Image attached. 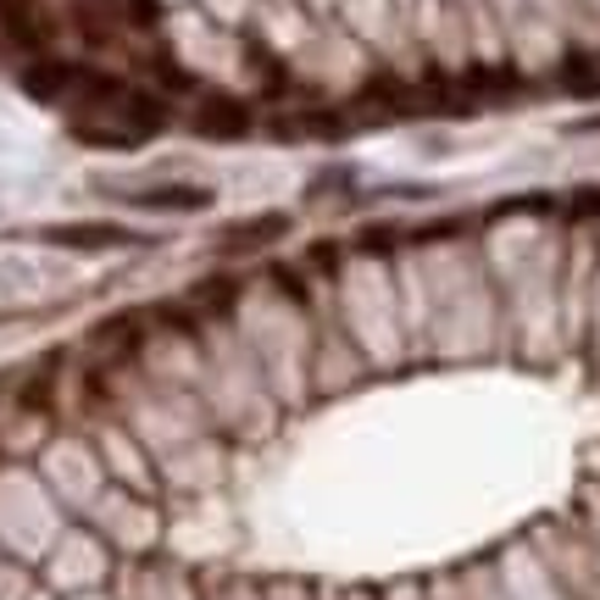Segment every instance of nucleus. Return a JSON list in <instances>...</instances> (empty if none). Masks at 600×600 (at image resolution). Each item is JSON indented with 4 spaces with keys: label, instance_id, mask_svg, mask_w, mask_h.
<instances>
[{
    "label": "nucleus",
    "instance_id": "f257e3e1",
    "mask_svg": "<svg viewBox=\"0 0 600 600\" xmlns=\"http://www.w3.org/2000/svg\"><path fill=\"white\" fill-rule=\"evenodd\" d=\"M251 123H256V112L240 95H228V89H212V95H201V106H195L201 140H245Z\"/></svg>",
    "mask_w": 600,
    "mask_h": 600
},
{
    "label": "nucleus",
    "instance_id": "f03ea898",
    "mask_svg": "<svg viewBox=\"0 0 600 600\" xmlns=\"http://www.w3.org/2000/svg\"><path fill=\"white\" fill-rule=\"evenodd\" d=\"M290 228H295V222H290L284 212L245 217V222H234V228H222V251H228V256H261L267 245H279Z\"/></svg>",
    "mask_w": 600,
    "mask_h": 600
},
{
    "label": "nucleus",
    "instance_id": "7ed1b4c3",
    "mask_svg": "<svg viewBox=\"0 0 600 600\" xmlns=\"http://www.w3.org/2000/svg\"><path fill=\"white\" fill-rule=\"evenodd\" d=\"M44 240L62 251H78V256H101V251L128 245V228L123 222H56V228H44Z\"/></svg>",
    "mask_w": 600,
    "mask_h": 600
},
{
    "label": "nucleus",
    "instance_id": "20e7f679",
    "mask_svg": "<svg viewBox=\"0 0 600 600\" xmlns=\"http://www.w3.org/2000/svg\"><path fill=\"white\" fill-rule=\"evenodd\" d=\"M0 34L17 39V44H34V51H39V44L51 39L56 28H51V17H44L34 0H0Z\"/></svg>",
    "mask_w": 600,
    "mask_h": 600
},
{
    "label": "nucleus",
    "instance_id": "39448f33",
    "mask_svg": "<svg viewBox=\"0 0 600 600\" xmlns=\"http://www.w3.org/2000/svg\"><path fill=\"white\" fill-rule=\"evenodd\" d=\"M73 84H78V67H67V62H34L23 73V89L34 101H62V95H73Z\"/></svg>",
    "mask_w": 600,
    "mask_h": 600
},
{
    "label": "nucleus",
    "instance_id": "423d86ee",
    "mask_svg": "<svg viewBox=\"0 0 600 600\" xmlns=\"http://www.w3.org/2000/svg\"><path fill=\"white\" fill-rule=\"evenodd\" d=\"M140 206H156V212H206L212 190H201V183H156V190L140 195Z\"/></svg>",
    "mask_w": 600,
    "mask_h": 600
}]
</instances>
